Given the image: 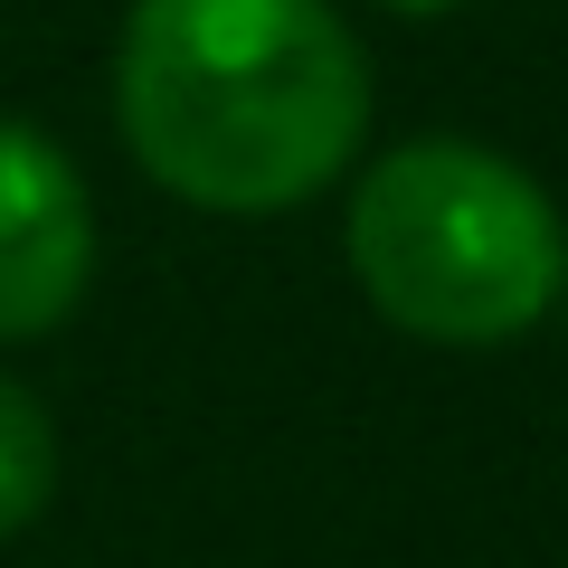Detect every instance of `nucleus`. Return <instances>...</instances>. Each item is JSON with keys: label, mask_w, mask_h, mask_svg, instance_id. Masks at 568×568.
<instances>
[{"label": "nucleus", "mask_w": 568, "mask_h": 568, "mask_svg": "<svg viewBox=\"0 0 568 568\" xmlns=\"http://www.w3.org/2000/svg\"><path fill=\"white\" fill-rule=\"evenodd\" d=\"M114 123L171 200L275 219L351 171L369 58L332 0H133Z\"/></svg>", "instance_id": "nucleus-1"}, {"label": "nucleus", "mask_w": 568, "mask_h": 568, "mask_svg": "<svg viewBox=\"0 0 568 568\" xmlns=\"http://www.w3.org/2000/svg\"><path fill=\"white\" fill-rule=\"evenodd\" d=\"M351 275L369 313L436 351H503L568 294L549 190L484 142H398L351 190Z\"/></svg>", "instance_id": "nucleus-2"}, {"label": "nucleus", "mask_w": 568, "mask_h": 568, "mask_svg": "<svg viewBox=\"0 0 568 568\" xmlns=\"http://www.w3.org/2000/svg\"><path fill=\"white\" fill-rule=\"evenodd\" d=\"M95 275V200L48 133L0 114V342H48Z\"/></svg>", "instance_id": "nucleus-3"}, {"label": "nucleus", "mask_w": 568, "mask_h": 568, "mask_svg": "<svg viewBox=\"0 0 568 568\" xmlns=\"http://www.w3.org/2000/svg\"><path fill=\"white\" fill-rule=\"evenodd\" d=\"M48 493H58V426H48V407L0 369V540H20L48 511Z\"/></svg>", "instance_id": "nucleus-4"}, {"label": "nucleus", "mask_w": 568, "mask_h": 568, "mask_svg": "<svg viewBox=\"0 0 568 568\" xmlns=\"http://www.w3.org/2000/svg\"><path fill=\"white\" fill-rule=\"evenodd\" d=\"M379 10H407V20H436V10H455V0H379Z\"/></svg>", "instance_id": "nucleus-5"}]
</instances>
